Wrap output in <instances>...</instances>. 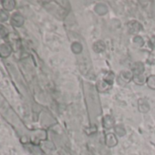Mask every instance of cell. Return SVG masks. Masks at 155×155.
Here are the masks:
<instances>
[{"label": "cell", "mask_w": 155, "mask_h": 155, "mask_svg": "<svg viewBox=\"0 0 155 155\" xmlns=\"http://www.w3.org/2000/svg\"><path fill=\"white\" fill-rule=\"evenodd\" d=\"M3 7L6 10H12L14 9L15 6H16V2L15 1H11V0H9V1H3Z\"/></svg>", "instance_id": "3957f363"}, {"label": "cell", "mask_w": 155, "mask_h": 155, "mask_svg": "<svg viewBox=\"0 0 155 155\" xmlns=\"http://www.w3.org/2000/svg\"><path fill=\"white\" fill-rule=\"evenodd\" d=\"M8 18V15L7 13H5L4 11L2 10H0V20H2V21H6Z\"/></svg>", "instance_id": "5b68a950"}, {"label": "cell", "mask_w": 155, "mask_h": 155, "mask_svg": "<svg viewBox=\"0 0 155 155\" xmlns=\"http://www.w3.org/2000/svg\"><path fill=\"white\" fill-rule=\"evenodd\" d=\"M11 53V48L8 45H1L0 46V55L1 57H8Z\"/></svg>", "instance_id": "7a4b0ae2"}, {"label": "cell", "mask_w": 155, "mask_h": 155, "mask_svg": "<svg viewBox=\"0 0 155 155\" xmlns=\"http://www.w3.org/2000/svg\"><path fill=\"white\" fill-rule=\"evenodd\" d=\"M24 23V18L21 15L19 14H14L12 16L11 19V24L15 27H20Z\"/></svg>", "instance_id": "6da1fadb"}, {"label": "cell", "mask_w": 155, "mask_h": 155, "mask_svg": "<svg viewBox=\"0 0 155 155\" xmlns=\"http://www.w3.org/2000/svg\"><path fill=\"white\" fill-rule=\"evenodd\" d=\"M8 35V29L4 26L0 25V37H1V38H6Z\"/></svg>", "instance_id": "277c9868"}]
</instances>
